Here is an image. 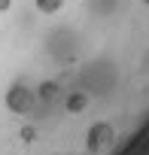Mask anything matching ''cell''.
Returning <instances> with one entry per match:
<instances>
[{"label":"cell","mask_w":149,"mask_h":155,"mask_svg":"<svg viewBox=\"0 0 149 155\" xmlns=\"http://www.w3.org/2000/svg\"><path fill=\"white\" fill-rule=\"evenodd\" d=\"M3 104H6V110H9V113H15V116H28V113L37 107V91H34V88H28L25 82H15V85L6 91Z\"/></svg>","instance_id":"1"},{"label":"cell","mask_w":149,"mask_h":155,"mask_svg":"<svg viewBox=\"0 0 149 155\" xmlns=\"http://www.w3.org/2000/svg\"><path fill=\"white\" fill-rule=\"evenodd\" d=\"M64 3H67V0H34L37 12H43V15H58L64 9Z\"/></svg>","instance_id":"2"},{"label":"cell","mask_w":149,"mask_h":155,"mask_svg":"<svg viewBox=\"0 0 149 155\" xmlns=\"http://www.w3.org/2000/svg\"><path fill=\"white\" fill-rule=\"evenodd\" d=\"M9 6H12V0H0V15L9 12Z\"/></svg>","instance_id":"3"}]
</instances>
